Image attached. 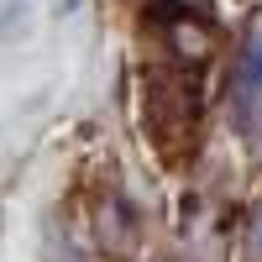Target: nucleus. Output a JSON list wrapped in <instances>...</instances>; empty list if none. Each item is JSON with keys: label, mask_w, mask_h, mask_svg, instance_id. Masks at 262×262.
Returning a JSON list of instances; mask_svg holds the SVG:
<instances>
[{"label": "nucleus", "mask_w": 262, "mask_h": 262, "mask_svg": "<svg viewBox=\"0 0 262 262\" xmlns=\"http://www.w3.org/2000/svg\"><path fill=\"white\" fill-rule=\"evenodd\" d=\"M194 111H200V100H194V84L184 74H158L147 84V121L168 147L194 131Z\"/></svg>", "instance_id": "obj_1"}, {"label": "nucleus", "mask_w": 262, "mask_h": 262, "mask_svg": "<svg viewBox=\"0 0 262 262\" xmlns=\"http://www.w3.org/2000/svg\"><path fill=\"white\" fill-rule=\"evenodd\" d=\"M231 111L242 126H257V116H262V32L247 37V48L231 69Z\"/></svg>", "instance_id": "obj_2"}, {"label": "nucleus", "mask_w": 262, "mask_h": 262, "mask_svg": "<svg viewBox=\"0 0 262 262\" xmlns=\"http://www.w3.org/2000/svg\"><path fill=\"white\" fill-rule=\"evenodd\" d=\"M163 32H168V48L179 53L184 63H205L210 53H215V37H210V27L200 16H189V11H173L168 21H163Z\"/></svg>", "instance_id": "obj_3"}, {"label": "nucleus", "mask_w": 262, "mask_h": 262, "mask_svg": "<svg viewBox=\"0 0 262 262\" xmlns=\"http://www.w3.org/2000/svg\"><path fill=\"white\" fill-rule=\"evenodd\" d=\"M100 236H105V247H111V252H126V247H131L137 226H131V210H126L121 200H111V205L100 210Z\"/></svg>", "instance_id": "obj_4"}, {"label": "nucleus", "mask_w": 262, "mask_h": 262, "mask_svg": "<svg viewBox=\"0 0 262 262\" xmlns=\"http://www.w3.org/2000/svg\"><path fill=\"white\" fill-rule=\"evenodd\" d=\"M242 262H262V189L242 215Z\"/></svg>", "instance_id": "obj_5"}]
</instances>
